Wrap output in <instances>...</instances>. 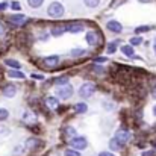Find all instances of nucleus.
<instances>
[{"label":"nucleus","mask_w":156,"mask_h":156,"mask_svg":"<svg viewBox=\"0 0 156 156\" xmlns=\"http://www.w3.org/2000/svg\"><path fill=\"white\" fill-rule=\"evenodd\" d=\"M64 12H65V9H64L62 3H59V2H53V3H50V6L47 8V14L50 17H55V18L62 17Z\"/></svg>","instance_id":"1"},{"label":"nucleus","mask_w":156,"mask_h":156,"mask_svg":"<svg viewBox=\"0 0 156 156\" xmlns=\"http://www.w3.org/2000/svg\"><path fill=\"white\" fill-rule=\"evenodd\" d=\"M71 94H73V87H71V85H68V83L56 88V96H58V99L67 100V99H70V97H71Z\"/></svg>","instance_id":"2"},{"label":"nucleus","mask_w":156,"mask_h":156,"mask_svg":"<svg viewBox=\"0 0 156 156\" xmlns=\"http://www.w3.org/2000/svg\"><path fill=\"white\" fill-rule=\"evenodd\" d=\"M94 91H96V85L91 83V82H87V83H83V85L80 87L79 96L83 97V99H88V97H91V96L94 94Z\"/></svg>","instance_id":"3"},{"label":"nucleus","mask_w":156,"mask_h":156,"mask_svg":"<svg viewBox=\"0 0 156 156\" xmlns=\"http://www.w3.org/2000/svg\"><path fill=\"white\" fill-rule=\"evenodd\" d=\"M70 146H71V149L83 150V149H87L88 141H87V138H83V136H74V138L70 141Z\"/></svg>","instance_id":"4"},{"label":"nucleus","mask_w":156,"mask_h":156,"mask_svg":"<svg viewBox=\"0 0 156 156\" xmlns=\"http://www.w3.org/2000/svg\"><path fill=\"white\" fill-rule=\"evenodd\" d=\"M115 138H117L121 144H124V143H127V141L130 140V133H129V130H126V129H120V130L117 132Z\"/></svg>","instance_id":"5"},{"label":"nucleus","mask_w":156,"mask_h":156,"mask_svg":"<svg viewBox=\"0 0 156 156\" xmlns=\"http://www.w3.org/2000/svg\"><path fill=\"white\" fill-rule=\"evenodd\" d=\"M2 94H3L5 97H14V96L17 94V87L12 85V83H9V85H6V87L2 90Z\"/></svg>","instance_id":"6"},{"label":"nucleus","mask_w":156,"mask_h":156,"mask_svg":"<svg viewBox=\"0 0 156 156\" xmlns=\"http://www.w3.org/2000/svg\"><path fill=\"white\" fill-rule=\"evenodd\" d=\"M65 29L71 34H77V32H82L83 30V24L82 23H68L65 26Z\"/></svg>","instance_id":"7"},{"label":"nucleus","mask_w":156,"mask_h":156,"mask_svg":"<svg viewBox=\"0 0 156 156\" xmlns=\"http://www.w3.org/2000/svg\"><path fill=\"white\" fill-rule=\"evenodd\" d=\"M108 29L111 30V32H114V34H120L121 30H123V26L118 23V21H115V20H111V21H108Z\"/></svg>","instance_id":"8"},{"label":"nucleus","mask_w":156,"mask_h":156,"mask_svg":"<svg viewBox=\"0 0 156 156\" xmlns=\"http://www.w3.org/2000/svg\"><path fill=\"white\" fill-rule=\"evenodd\" d=\"M85 40H87V43L90 44V46H97L99 44V35L96 34V32H88L87 35H85Z\"/></svg>","instance_id":"9"},{"label":"nucleus","mask_w":156,"mask_h":156,"mask_svg":"<svg viewBox=\"0 0 156 156\" xmlns=\"http://www.w3.org/2000/svg\"><path fill=\"white\" fill-rule=\"evenodd\" d=\"M121 147H123V144L114 136V138H111V141H109V149L111 150H114V152H118V150H121Z\"/></svg>","instance_id":"10"},{"label":"nucleus","mask_w":156,"mask_h":156,"mask_svg":"<svg viewBox=\"0 0 156 156\" xmlns=\"http://www.w3.org/2000/svg\"><path fill=\"white\" fill-rule=\"evenodd\" d=\"M44 64L47 67H56L59 64V56H49V58H46L44 59Z\"/></svg>","instance_id":"11"},{"label":"nucleus","mask_w":156,"mask_h":156,"mask_svg":"<svg viewBox=\"0 0 156 156\" xmlns=\"http://www.w3.org/2000/svg\"><path fill=\"white\" fill-rule=\"evenodd\" d=\"M26 20H27V18H26L24 15H21V14H14V15L11 17V21L15 23V24H18V26H20L21 23H24Z\"/></svg>","instance_id":"12"},{"label":"nucleus","mask_w":156,"mask_h":156,"mask_svg":"<svg viewBox=\"0 0 156 156\" xmlns=\"http://www.w3.org/2000/svg\"><path fill=\"white\" fill-rule=\"evenodd\" d=\"M8 76L9 77H14V79H24V74L21 71H18V70H14V68L8 71Z\"/></svg>","instance_id":"13"},{"label":"nucleus","mask_w":156,"mask_h":156,"mask_svg":"<svg viewBox=\"0 0 156 156\" xmlns=\"http://www.w3.org/2000/svg\"><path fill=\"white\" fill-rule=\"evenodd\" d=\"M121 52L124 53L126 56H129V58H132V56L135 55L133 46H130V44H129V46H123V47H121Z\"/></svg>","instance_id":"14"},{"label":"nucleus","mask_w":156,"mask_h":156,"mask_svg":"<svg viewBox=\"0 0 156 156\" xmlns=\"http://www.w3.org/2000/svg\"><path fill=\"white\" fill-rule=\"evenodd\" d=\"M65 30H67V29H65V27H62V26H55L52 30H50V34H52L53 37H59V35H62Z\"/></svg>","instance_id":"15"},{"label":"nucleus","mask_w":156,"mask_h":156,"mask_svg":"<svg viewBox=\"0 0 156 156\" xmlns=\"http://www.w3.org/2000/svg\"><path fill=\"white\" fill-rule=\"evenodd\" d=\"M74 111L77 114H83V112L88 111V106H87V103H77V105H74Z\"/></svg>","instance_id":"16"},{"label":"nucleus","mask_w":156,"mask_h":156,"mask_svg":"<svg viewBox=\"0 0 156 156\" xmlns=\"http://www.w3.org/2000/svg\"><path fill=\"white\" fill-rule=\"evenodd\" d=\"M46 105H47L49 108H56V106L59 105V102H58L56 97H47V99H46Z\"/></svg>","instance_id":"17"},{"label":"nucleus","mask_w":156,"mask_h":156,"mask_svg":"<svg viewBox=\"0 0 156 156\" xmlns=\"http://www.w3.org/2000/svg\"><path fill=\"white\" fill-rule=\"evenodd\" d=\"M5 64H6V65H9V67H12V68H15V70H18V68H20V62H18V61H15V59H6V61H5Z\"/></svg>","instance_id":"18"},{"label":"nucleus","mask_w":156,"mask_h":156,"mask_svg":"<svg viewBox=\"0 0 156 156\" xmlns=\"http://www.w3.org/2000/svg\"><path fill=\"white\" fill-rule=\"evenodd\" d=\"M55 83H56L58 87L67 85V83H68V77H67V76H61V77H58V79L55 80Z\"/></svg>","instance_id":"19"},{"label":"nucleus","mask_w":156,"mask_h":156,"mask_svg":"<svg viewBox=\"0 0 156 156\" xmlns=\"http://www.w3.org/2000/svg\"><path fill=\"white\" fill-rule=\"evenodd\" d=\"M43 2H44V0H27V5H29L30 8H40V6L43 5Z\"/></svg>","instance_id":"20"},{"label":"nucleus","mask_w":156,"mask_h":156,"mask_svg":"<svg viewBox=\"0 0 156 156\" xmlns=\"http://www.w3.org/2000/svg\"><path fill=\"white\" fill-rule=\"evenodd\" d=\"M83 3L88 6V8H97L100 0H83Z\"/></svg>","instance_id":"21"},{"label":"nucleus","mask_w":156,"mask_h":156,"mask_svg":"<svg viewBox=\"0 0 156 156\" xmlns=\"http://www.w3.org/2000/svg\"><path fill=\"white\" fill-rule=\"evenodd\" d=\"M64 155L65 156H80V153H79V150H76V149H67V150L64 152Z\"/></svg>","instance_id":"22"},{"label":"nucleus","mask_w":156,"mask_h":156,"mask_svg":"<svg viewBox=\"0 0 156 156\" xmlns=\"http://www.w3.org/2000/svg\"><path fill=\"white\" fill-rule=\"evenodd\" d=\"M70 55L73 56V58H77V56H82V55H85V50H82V49H73Z\"/></svg>","instance_id":"23"},{"label":"nucleus","mask_w":156,"mask_h":156,"mask_svg":"<svg viewBox=\"0 0 156 156\" xmlns=\"http://www.w3.org/2000/svg\"><path fill=\"white\" fill-rule=\"evenodd\" d=\"M143 43V38L141 37H133L130 38V46H140Z\"/></svg>","instance_id":"24"},{"label":"nucleus","mask_w":156,"mask_h":156,"mask_svg":"<svg viewBox=\"0 0 156 156\" xmlns=\"http://www.w3.org/2000/svg\"><path fill=\"white\" fill-rule=\"evenodd\" d=\"M152 27L150 26H140V27H136L135 29V34H143V32H149Z\"/></svg>","instance_id":"25"},{"label":"nucleus","mask_w":156,"mask_h":156,"mask_svg":"<svg viewBox=\"0 0 156 156\" xmlns=\"http://www.w3.org/2000/svg\"><path fill=\"white\" fill-rule=\"evenodd\" d=\"M65 135H68V136H77V132H76V129H73V127H67L65 129Z\"/></svg>","instance_id":"26"},{"label":"nucleus","mask_w":156,"mask_h":156,"mask_svg":"<svg viewBox=\"0 0 156 156\" xmlns=\"http://www.w3.org/2000/svg\"><path fill=\"white\" fill-rule=\"evenodd\" d=\"M37 144H38V141H37L35 138H29L27 143H26V147H27V149H32V147H35Z\"/></svg>","instance_id":"27"},{"label":"nucleus","mask_w":156,"mask_h":156,"mask_svg":"<svg viewBox=\"0 0 156 156\" xmlns=\"http://www.w3.org/2000/svg\"><path fill=\"white\" fill-rule=\"evenodd\" d=\"M9 117V112L5 108H0V120H6Z\"/></svg>","instance_id":"28"},{"label":"nucleus","mask_w":156,"mask_h":156,"mask_svg":"<svg viewBox=\"0 0 156 156\" xmlns=\"http://www.w3.org/2000/svg\"><path fill=\"white\" fill-rule=\"evenodd\" d=\"M117 43H111V44H108V53H115L117 50Z\"/></svg>","instance_id":"29"},{"label":"nucleus","mask_w":156,"mask_h":156,"mask_svg":"<svg viewBox=\"0 0 156 156\" xmlns=\"http://www.w3.org/2000/svg\"><path fill=\"white\" fill-rule=\"evenodd\" d=\"M94 62H97V64L106 62V58H103V56H99V58H96V59H94Z\"/></svg>","instance_id":"30"},{"label":"nucleus","mask_w":156,"mask_h":156,"mask_svg":"<svg viewBox=\"0 0 156 156\" xmlns=\"http://www.w3.org/2000/svg\"><path fill=\"white\" fill-rule=\"evenodd\" d=\"M11 8L15 9V11H20V5H18L17 2H12V3H11Z\"/></svg>","instance_id":"31"},{"label":"nucleus","mask_w":156,"mask_h":156,"mask_svg":"<svg viewBox=\"0 0 156 156\" xmlns=\"http://www.w3.org/2000/svg\"><path fill=\"white\" fill-rule=\"evenodd\" d=\"M94 70H96V73H100V74H102L105 68H102V67H97V65H96V67H94Z\"/></svg>","instance_id":"32"},{"label":"nucleus","mask_w":156,"mask_h":156,"mask_svg":"<svg viewBox=\"0 0 156 156\" xmlns=\"http://www.w3.org/2000/svg\"><path fill=\"white\" fill-rule=\"evenodd\" d=\"M99 156H115V155H112L111 152H102V153H100Z\"/></svg>","instance_id":"33"},{"label":"nucleus","mask_w":156,"mask_h":156,"mask_svg":"<svg viewBox=\"0 0 156 156\" xmlns=\"http://www.w3.org/2000/svg\"><path fill=\"white\" fill-rule=\"evenodd\" d=\"M153 153H155V152H152V150H150V152H144L143 156H153Z\"/></svg>","instance_id":"34"},{"label":"nucleus","mask_w":156,"mask_h":156,"mask_svg":"<svg viewBox=\"0 0 156 156\" xmlns=\"http://www.w3.org/2000/svg\"><path fill=\"white\" fill-rule=\"evenodd\" d=\"M3 34H5V26L0 23V35H3Z\"/></svg>","instance_id":"35"},{"label":"nucleus","mask_w":156,"mask_h":156,"mask_svg":"<svg viewBox=\"0 0 156 156\" xmlns=\"http://www.w3.org/2000/svg\"><path fill=\"white\" fill-rule=\"evenodd\" d=\"M152 96H153V99H156V85L153 87V90H152Z\"/></svg>","instance_id":"36"},{"label":"nucleus","mask_w":156,"mask_h":156,"mask_svg":"<svg viewBox=\"0 0 156 156\" xmlns=\"http://www.w3.org/2000/svg\"><path fill=\"white\" fill-rule=\"evenodd\" d=\"M32 77H34V79H40V80L43 79V76H41V74H34Z\"/></svg>","instance_id":"37"},{"label":"nucleus","mask_w":156,"mask_h":156,"mask_svg":"<svg viewBox=\"0 0 156 156\" xmlns=\"http://www.w3.org/2000/svg\"><path fill=\"white\" fill-rule=\"evenodd\" d=\"M5 8H6V3H2L0 5V9H5Z\"/></svg>","instance_id":"38"},{"label":"nucleus","mask_w":156,"mask_h":156,"mask_svg":"<svg viewBox=\"0 0 156 156\" xmlns=\"http://www.w3.org/2000/svg\"><path fill=\"white\" fill-rule=\"evenodd\" d=\"M153 115H155V117H156V105H155V106H153Z\"/></svg>","instance_id":"39"}]
</instances>
